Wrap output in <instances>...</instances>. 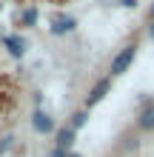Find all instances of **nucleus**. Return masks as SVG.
I'll return each mask as SVG.
<instances>
[{"label":"nucleus","mask_w":154,"mask_h":157,"mask_svg":"<svg viewBox=\"0 0 154 157\" xmlns=\"http://www.w3.org/2000/svg\"><path fill=\"white\" fill-rule=\"evenodd\" d=\"M86 120H88V112H86V109L74 112V114H71V128H74V132H77V128H83V126H86Z\"/></svg>","instance_id":"9"},{"label":"nucleus","mask_w":154,"mask_h":157,"mask_svg":"<svg viewBox=\"0 0 154 157\" xmlns=\"http://www.w3.org/2000/svg\"><path fill=\"white\" fill-rule=\"evenodd\" d=\"M74 29H77V20H74L71 14H54V17H51V26H49V32L57 34V37H60V34L74 32Z\"/></svg>","instance_id":"2"},{"label":"nucleus","mask_w":154,"mask_h":157,"mask_svg":"<svg viewBox=\"0 0 154 157\" xmlns=\"http://www.w3.org/2000/svg\"><path fill=\"white\" fill-rule=\"evenodd\" d=\"M32 128H34L37 134H51V132H54V120H51L46 112L34 109V112H32Z\"/></svg>","instance_id":"3"},{"label":"nucleus","mask_w":154,"mask_h":157,"mask_svg":"<svg viewBox=\"0 0 154 157\" xmlns=\"http://www.w3.org/2000/svg\"><path fill=\"white\" fill-rule=\"evenodd\" d=\"M151 20H154V3H151Z\"/></svg>","instance_id":"13"},{"label":"nucleus","mask_w":154,"mask_h":157,"mask_svg":"<svg viewBox=\"0 0 154 157\" xmlns=\"http://www.w3.org/2000/svg\"><path fill=\"white\" fill-rule=\"evenodd\" d=\"M111 91V77H103V80H97L94 83V89L88 91V97H86V106H97L100 100Z\"/></svg>","instance_id":"4"},{"label":"nucleus","mask_w":154,"mask_h":157,"mask_svg":"<svg viewBox=\"0 0 154 157\" xmlns=\"http://www.w3.org/2000/svg\"><path fill=\"white\" fill-rule=\"evenodd\" d=\"M134 57H137V46L129 43V46H126V49H123V52L111 60V75H114V77H117V75H123V71L134 63Z\"/></svg>","instance_id":"1"},{"label":"nucleus","mask_w":154,"mask_h":157,"mask_svg":"<svg viewBox=\"0 0 154 157\" xmlns=\"http://www.w3.org/2000/svg\"><path fill=\"white\" fill-rule=\"evenodd\" d=\"M37 23V6H26L20 14V26H34Z\"/></svg>","instance_id":"8"},{"label":"nucleus","mask_w":154,"mask_h":157,"mask_svg":"<svg viewBox=\"0 0 154 157\" xmlns=\"http://www.w3.org/2000/svg\"><path fill=\"white\" fill-rule=\"evenodd\" d=\"M69 157H83V154H69Z\"/></svg>","instance_id":"14"},{"label":"nucleus","mask_w":154,"mask_h":157,"mask_svg":"<svg viewBox=\"0 0 154 157\" xmlns=\"http://www.w3.org/2000/svg\"><path fill=\"white\" fill-rule=\"evenodd\" d=\"M46 157H69V151H63V149H57V146H54V149H51Z\"/></svg>","instance_id":"10"},{"label":"nucleus","mask_w":154,"mask_h":157,"mask_svg":"<svg viewBox=\"0 0 154 157\" xmlns=\"http://www.w3.org/2000/svg\"><path fill=\"white\" fill-rule=\"evenodd\" d=\"M3 46L9 49L12 57H23V54H26V40L17 37V34H6V37H3Z\"/></svg>","instance_id":"6"},{"label":"nucleus","mask_w":154,"mask_h":157,"mask_svg":"<svg viewBox=\"0 0 154 157\" xmlns=\"http://www.w3.org/2000/svg\"><path fill=\"white\" fill-rule=\"evenodd\" d=\"M77 140V132L71 126H63V128H57V132H54V143H57V149H71V143Z\"/></svg>","instance_id":"5"},{"label":"nucleus","mask_w":154,"mask_h":157,"mask_svg":"<svg viewBox=\"0 0 154 157\" xmlns=\"http://www.w3.org/2000/svg\"><path fill=\"white\" fill-rule=\"evenodd\" d=\"M137 126L143 128V132H154V100L140 112V117H137Z\"/></svg>","instance_id":"7"},{"label":"nucleus","mask_w":154,"mask_h":157,"mask_svg":"<svg viewBox=\"0 0 154 157\" xmlns=\"http://www.w3.org/2000/svg\"><path fill=\"white\" fill-rule=\"evenodd\" d=\"M9 146H12V137H0V154H3Z\"/></svg>","instance_id":"11"},{"label":"nucleus","mask_w":154,"mask_h":157,"mask_svg":"<svg viewBox=\"0 0 154 157\" xmlns=\"http://www.w3.org/2000/svg\"><path fill=\"white\" fill-rule=\"evenodd\" d=\"M148 34H151V37H154V23H151V32H148Z\"/></svg>","instance_id":"12"}]
</instances>
